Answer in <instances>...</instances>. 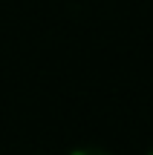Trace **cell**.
Returning a JSON list of instances; mask_svg holds the SVG:
<instances>
[{
	"mask_svg": "<svg viewBox=\"0 0 153 155\" xmlns=\"http://www.w3.org/2000/svg\"><path fill=\"white\" fill-rule=\"evenodd\" d=\"M75 155H107V152H104V150H78Z\"/></svg>",
	"mask_w": 153,
	"mask_h": 155,
	"instance_id": "6da1fadb",
	"label": "cell"
},
{
	"mask_svg": "<svg viewBox=\"0 0 153 155\" xmlns=\"http://www.w3.org/2000/svg\"><path fill=\"white\" fill-rule=\"evenodd\" d=\"M150 155H153V152H150Z\"/></svg>",
	"mask_w": 153,
	"mask_h": 155,
	"instance_id": "7a4b0ae2",
	"label": "cell"
}]
</instances>
